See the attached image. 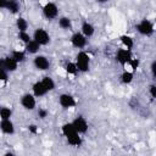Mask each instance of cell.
Here are the masks:
<instances>
[{
    "mask_svg": "<svg viewBox=\"0 0 156 156\" xmlns=\"http://www.w3.org/2000/svg\"><path fill=\"white\" fill-rule=\"evenodd\" d=\"M17 38H18L21 41H23L24 44H27L29 40H32V37H30V35L27 33V30H26V32H18Z\"/></svg>",
    "mask_w": 156,
    "mask_h": 156,
    "instance_id": "cell-27",
    "label": "cell"
},
{
    "mask_svg": "<svg viewBox=\"0 0 156 156\" xmlns=\"http://www.w3.org/2000/svg\"><path fill=\"white\" fill-rule=\"evenodd\" d=\"M132 57H133V56H132L130 50H128V49H126V48H124V49H118V50L116 51V60H117V62H119L122 66L127 65Z\"/></svg>",
    "mask_w": 156,
    "mask_h": 156,
    "instance_id": "cell-11",
    "label": "cell"
},
{
    "mask_svg": "<svg viewBox=\"0 0 156 156\" xmlns=\"http://www.w3.org/2000/svg\"><path fill=\"white\" fill-rule=\"evenodd\" d=\"M28 130H29V133H32V134H38V133H39V129H38V127H37L35 124H29V126H28Z\"/></svg>",
    "mask_w": 156,
    "mask_h": 156,
    "instance_id": "cell-33",
    "label": "cell"
},
{
    "mask_svg": "<svg viewBox=\"0 0 156 156\" xmlns=\"http://www.w3.org/2000/svg\"><path fill=\"white\" fill-rule=\"evenodd\" d=\"M11 57H13L18 63L23 62L26 60V51H21V50H13L11 52Z\"/></svg>",
    "mask_w": 156,
    "mask_h": 156,
    "instance_id": "cell-24",
    "label": "cell"
},
{
    "mask_svg": "<svg viewBox=\"0 0 156 156\" xmlns=\"http://www.w3.org/2000/svg\"><path fill=\"white\" fill-rule=\"evenodd\" d=\"M74 62H76V66L78 68V72L85 73V72L89 71V67H90V57H89V55L85 51L80 50L76 55V61Z\"/></svg>",
    "mask_w": 156,
    "mask_h": 156,
    "instance_id": "cell-1",
    "label": "cell"
},
{
    "mask_svg": "<svg viewBox=\"0 0 156 156\" xmlns=\"http://www.w3.org/2000/svg\"><path fill=\"white\" fill-rule=\"evenodd\" d=\"M32 91H33V95L35 96V98H40V96H44V95H46L49 91L45 89V87L43 85V83L40 82V80H38V82H35L34 84H33V87H32Z\"/></svg>",
    "mask_w": 156,
    "mask_h": 156,
    "instance_id": "cell-14",
    "label": "cell"
},
{
    "mask_svg": "<svg viewBox=\"0 0 156 156\" xmlns=\"http://www.w3.org/2000/svg\"><path fill=\"white\" fill-rule=\"evenodd\" d=\"M21 105L23 108L28 110V111H32L37 106V100H35V96L33 94H29V93H26L21 96V100H20Z\"/></svg>",
    "mask_w": 156,
    "mask_h": 156,
    "instance_id": "cell-5",
    "label": "cell"
},
{
    "mask_svg": "<svg viewBox=\"0 0 156 156\" xmlns=\"http://www.w3.org/2000/svg\"><path fill=\"white\" fill-rule=\"evenodd\" d=\"M16 27L18 29V32H26L28 29V22L24 17H17L16 20Z\"/></svg>",
    "mask_w": 156,
    "mask_h": 156,
    "instance_id": "cell-21",
    "label": "cell"
},
{
    "mask_svg": "<svg viewBox=\"0 0 156 156\" xmlns=\"http://www.w3.org/2000/svg\"><path fill=\"white\" fill-rule=\"evenodd\" d=\"M133 78H134V73L133 71H124L122 74H121V82L123 84H130L133 82Z\"/></svg>",
    "mask_w": 156,
    "mask_h": 156,
    "instance_id": "cell-22",
    "label": "cell"
},
{
    "mask_svg": "<svg viewBox=\"0 0 156 156\" xmlns=\"http://www.w3.org/2000/svg\"><path fill=\"white\" fill-rule=\"evenodd\" d=\"M0 130L4 134H7V135H12L15 133V124L11 121V118H9V119H1L0 121Z\"/></svg>",
    "mask_w": 156,
    "mask_h": 156,
    "instance_id": "cell-12",
    "label": "cell"
},
{
    "mask_svg": "<svg viewBox=\"0 0 156 156\" xmlns=\"http://www.w3.org/2000/svg\"><path fill=\"white\" fill-rule=\"evenodd\" d=\"M18 67V62L10 56H6V57H0V68H4L6 69L7 72H15Z\"/></svg>",
    "mask_w": 156,
    "mask_h": 156,
    "instance_id": "cell-6",
    "label": "cell"
},
{
    "mask_svg": "<svg viewBox=\"0 0 156 156\" xmlns=\"http://www.w3.org/2000/svg\"><path fill=\"white\" fill-rule=\"evenodd\" d=\"M69 40H71L72 46L76 48V49H83V48L87 45V37L83 35L80 32L73 33Z\"/></svg>",
    "mask_w": 156,
    "mask_h": 156,
    "instance_id": "cell-8",
    "label": "cell"
},
{
    "mask_svg": "<svg viewBox=\"0 0 156 156\" xmlns=\"http://www.w3.org/2000/svg\"><path fill=\"white\" fill-rule=\"evenodd\" d=\"M150 71H151L152 78L155 79V78H156V60H154V61L151 62V65H150Z\"/></svg>",
    "mask_w": 156,
    "mask_h": 156,
    "instance_id": "cell-31",
    "label": "cell"
},
{
    "mask_svg": "<svg viewBox=\"0 0 156 156\" xmlns=\"http://www.w3.org/2000/svg\"><path fill=\"white\" fill-rule=\"evenodd\" d=\"M61 133L63 134V136H65V138H67V136H69V135H72V134L77 133V130L74 129V127H73L72 122H68V123L62 124V127H61Z\"/></svg>",
    "mask_w": 156,
    "mask_h": 156,
    "instance_id": "cell-16",
    "label": "cell"
},
{
    "mask_svg": "<svg viewBox=\"0 0 156 156\" xmlns=\"http://www.w3.org/2000/svg\"><path fill=\"white\" fill-rule=\"evenodd\" d=\"M149 93H150L151 99H156V85L155 84H151L149 87Z\"/></svg>",
    "mask_w": 156,
    "mask_h": 156,
    "instance_id": "cell-32",
    "label": "cell"
},
{
    "mask_svg": "<svg viewBox=\"0 0 156 156\" xmlns=\"http://www.w3.org/2000/svg\"><path fill=\"white\" fill-rule=\"evenodd\" d=\"M5 9L9 10L11 13H17L20 11V4L17 0H6Z\"/></svg>",
    "mask_w": 156,
    "mask_h": 156,
    "instance_id": "cell-18",
    "label": "cell"
},
{
    "mask_svg": "<svg viewBox=\"0 0 156 156\" xmlns=\"http://www.w3.org/2000/svg\"><path fill=\"white\" fill-rule=\"evenodd\" d=\"M65 69L68 74H72V76H76L78 73V68L76 66V62H67L65 66Z\"/></svg>",
    "mask_w": 156,
    "mask_h": 156,
    "instance_id": "cell-26",
    "label": "cell"
},
{
    "mask_svg": "<svg viewBox=\"0 0 156 156\" xmlns=\"http://www.w3.org/2000/svg\"><path fill=\"white\" fill-rule=\"evenodd\" d=\"M58 27L62 29H71L72 28V21L67 16H62L58 18Z\"/></svg>",
    "mask_w": 156,
    "mask_h": 156,
    "instance_id": "cell-20",
    "label": "cell"
},
{
    "mask_svg": "<svg viewBox=\"0 0 156 156\" xmlns=\"http://www.w3.org/2000/svg\"><path fill=\"white\" fill-rule=\"evenodd\" d=\"M58 104H60V106L62 108H71V107H74L76 106L77 101H76V99L71 94L63 93V94H61L58 96Z\"/></svg>",
    "mask_w": 156,
    "mask_h": 156,
    "instance_id": "cell-7",
    "label": "cell"
},
{
    "mask_svg": "<svg viewBox=\"0 0 156 156\" xmlns=\"http://www.w3.org/2000/svg\"><path fill=\"white\" fill-rule=\"evenodd\" d=\"M136 30L141 34V35H145V37H151L155 32L154 29V23L146 18L141 20L138 24H136Z\"/></svg>",
    "mask_w": 156,
    "mask_h": 156,
    "instance_id": "cell-2",
    "label": "cell"
},
{
    "mask_svg": "<svg viewBox=\"0 0 156 156\" xmlns=\"http://www.w3.org/2000/svg\"><path fill=\"white\" fill-rule=\"evenodd\" d=\"M139 63H140V62H139V60H138V58H133V57H132L127 65H129V67H130V68H132V71L134 72V71H136V69H138Z\"/></svg>",
    "mask_w": 156,
    "mask_h": 156,
    "instance_id": "cell-28",
    "label": "cell"
},
{
    "mask_svg": "<svg viewBox=\"0 0 156 156\" xmlns=\"http://www.w3.org/2000/svg\"><path fill=\"white\" fill-rule=\"evenodd\" d=\"M121 43H122V45L126 48V49H128V50H130L133 46H134V41H133V39L129 37V35H121Z\"/></svg>",
    "mask_w": 156,
    "mask_h": 156,
    "instance_id": "cell-23",
    "label": "cell"
},
{
    "mask_svg": "<svg viewBox=\"0 0 156 156\" xmlns=\"http://www.w3.org/2000/svg\"><path fill=\"white\" fill-rule=\"evenodd\" d=\"M12 117V110L7 106L0 107V119H9Z\"/></svg>",
    "mask_w": 156,
    "mask_h": 156,
    "instance_id": "cell-25",
    "label": "cell"
},
{
    "mask_svg": "<svg viewBox=\"0 0 156 156\" xmlns=\"http://www.w3.org/2000/svg\"><path fill=\"white\" fill-rule=\"evenodd\" d=\"M38 116H39V118L45 119L48 117V110L46 108H39L38 110Z\"/></svg>",
    "mask_w": 156,
    "mask_h": 156,
    "instance_id": "cell-30",
    "label": "cell"
},
{
    "mask_svg": "<svg viewBox=\"0 0 156 156\" xmlns=\"http://www.w3.org/2000/svg\"><path fill=\"white\" fill-rule=\"evenodd\" d=\"M32 39L35 40L37 43H39L41 46L48 45L50 43V35H49V33L44 28H37L34 30V33H33Z\"/></svg>",
    "mask_w": 156,
    "mask_h": 156,
    "instance_id": "cell-3",
    "label": "cell"
},
{
    "mask_svg": "<svg viewBox=\"0 0 156 156\" xmlns=\"http://www.w3.org/2000/svg\"><path fill=\"white\" fill-rule=\"evenodd\" d=\"M80 33L83 35H85L87 38H90L94 35L95 33V27L89 22V21H83L82 26H80Z\"/></svg>",
    "mask_w": 156,
    "mask_h": 156,
    "instance_id": "cell-13",
    "label": "cell"
},
{
    "mask_svg": "<svg viewBox=\"0 0 156 156\" xmlns=\"http://www.w3.org/2000/svg\"><path fill=\"white\" fill-rule=\"evenodd\" d=\"M66 139H67V143L71 146H80L82 145V136H80L79 133H74V134L67 136Z\"/></svg>",
    "mask_w": 156,
    "mask_h": 156,
    "instance_id": "cell-17",
    "label": "cell"
},
{
    "mask_svg": "<svg viewBox=\"0 0 156 156\" xmlns=\"http://www.w3.org/2000/svg\"><path fill=\"white\" fill-rule=\"evenodd\" d=\"M98 2H100V4H104V2H107L108 0H96Z\"/></svg>",
    "mask_w": 156,
    "mask_h": 156,
    "instance_id": "cell-35",
    "label": "cell"
},
{
    "mask_svg": "<svg viewBox=\"0 0 156 156\" xmlns=\"http://www.w3.org/2000/svg\"><path fill=\"white\" fill-rule=\"evenodd\" d=\"M5 4H6V0H0V9H5Z\"/></svg>",
    "mask_w": 156,
    "mask_h": 156,
    "instance_id": "cell-34",
    "label": "cell"
},
{
    "mask_svg": "<svg viewBox=\"0 0 156 156\" xmlns=\"http://www.w3.org/2000/svg\"><path fill=\"white\" fill-rule=\"evenodd\" d=\"M43 15L46 20H54L58 15V7L55 2L49 1L43 6Z\"/></svg>",
    "mask_w": 156,
    "mask_h": 156,
    "instance_id": "cell-4",
    "label": "cell"
},
{
    "mask_svg": "<svg viewBox=\"0 0 156 156\" xmlns=\"http://www.w3.org/2000/svg\"><path fill=\"white\" fill-rule=\"evenodd\" d=\"M33 65H34V67H35L37 69H39V71H46V69H49V67H50V61H49V58H48L46 56H44V55H37V56L34 57V60H33Z\"/></svg>",
    "mask_w": 156,
    "mask_h": 156,
    "instance_id": "cell-9",
    "label": "cell"
},
{
    "mask_svg": "<svg viewBox=\"0 0 156 156\" xmlns=\"http://www.w3.org/2000/svg\"><path fill=\"white\" fill-rule=\"evenodd\" d=\"M9 80V72L4 68H0V82H7Z\"/></svg>",
    "mask_w": 156,
    "mask_h": 156,
    "instance_id": "cell-29",
    "label": "cell"
},
{
    "mask_svg": "<svg viewBox=\"0 0 156 156\" xmlns=\"http://www.w3.org/2000/svg\"><path fill=\"white\" fill-rule=\"evenodd\" d=\"M72 124L74 127V129L77 130V133L79 134H85L88 132V122L84 117L78 116L72 121Z\"/></svg>",
    "mask_w": 156,
    "mask_h": 156,
    "instance_id": "cell-10",
    "label": "cell"
},
{
    "mask_svg": "<svg viewBox=\"0 0 156 156\" xmlns=\"http://www.w3.org/2000/svg\"><path fill=\"white\" fill-rule=\"evenodd\" d=\"M40 44L39 43H37L35 40H29L27 44H26V46H24V51L27 52V54H33V55H35V54H38L39 52V50H40Z\"/></svg>",
    "mask_w": 156,
    "mask_h": 156,
    "instance_id": "cell-15",
    "label": "cell"
},
{
    "mask_svg": "<svg viewBox=\"0 0 156 156\" xmlns=\"http://www.w3.org/2000/svg\"><path fill=\"white\" fill-rule=\"evenodd\" d=\"M40 82L43 83V85L45 87V89H46L48 91H51V90H54V89H55V87H56V84H55V80H54L51 77H49V76H45V77H43Z\"/></svg>",
    "mask_w": 156,
    "mask_h": 156,
    "instance_id": "cell-19",
    "label": "cell"
}]
</instances>
